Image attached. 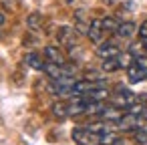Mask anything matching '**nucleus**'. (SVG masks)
I'll list each match as a JSON object with an SVG mask.
<instances>
[{"label": "nucleus", "mask_w": 147, "mask_h": 145, "mask_svg": "<svg viewBox=\"0 0 147 145\" xmlns=\"http://www.w3.org/2000/svg\"><path fill=\"white\" fill-rule=\"evenodd\" d=\"M73 139L77 145H93L95 141H99V135H95L89 127H75L73 129Z\"/></svg>", "instance_id": "1"}, {"label": "nucleus", "mask_w": 147, "mask_h": 145, "mask_svg": "<svg viewBox=\"0 0 147 145\" xmlns=\"http://www.w3.org/2000/svg\"><path fill=\"white\" fill-rule=\"evenodd\" d=\"M77 30H75V26H61V30H59V42H63L65 47H69V49H73V47H77Z\"/></svg>", "instance_id": "2"}, {"label": "nucleus", "mask_w": 147, "mask_h": 145, "mask_svg": "<svg viewBox=\"0 0 147 145\" xmlns=\"http://www.w3.org/2000/svg\"><path fill=\"white\" fill-rule=\"evenodd\" d=\"M103 34H105V30H103V22L101 20H91L89 22V40L91 42H95V45H101L103 42Z\"/></svg>", "instance_id": "3"}, {"label": "nucleus", "mask_w": 147, "mask_h": 145, "mask_svg": "<svg viewBox=\"0 0 147 145\" xmlns=\"http://www.w3.org/2000/svg\"><path fill=\"white\" fill-rule=\"evenodd\" d=\"M117 125L121 129H125V131H135V129L141 127V117L139 115H133V113H127V115H123L117 121Z\"/></svg>", "instance_id": "4"}, {"label": "nucleus", "mask_w": 147, "mask_h": 145, "mask_svg": "<svg viewBox=\"0 0 147 145\" xmlns=\"http://www.w3.org/2000/svg\"><path fill=\"white\" fill-rule=\"evenodd\" d=\"M121 53V49L115 45V42H101L97 45V55L105 61V59H115L117 55Z\"/></svg>", "instance_id": "5"}, {"label": "nucleus", "mask_w": 147, "mask_h": 145, "mask_svg": "<svg viewBox=\"0 0 147 145\" xmlns=\"http://www.w3.org/2000/svg\"><path fill=\"white\" fill-rule=\"evenodd\" d=\"M45 59H47L49 63L65 65V55H63V51H61L59 47H55V45H49V47H45Z\"/></svg>", "instance_id": "6"}, {"label": "nucleus", "mask_w": 147, "mask_h": 145, "mask_svg": "<svg viewBox=\"0 0 147 145\" xmlns=\"http://www.w3.org/2000/svg\"><path fill=\"white\" fill-rule=\"evenodd\" d=\"M127 79H129L131 83H143V81H147V71L133 63V65L127 69Z\"/></svg>", "instance_id": "7"}, {"label": "nucleus", "mask_w": 147, "mask_h": 145, "mask_svg": "<svg viewBox=\"0 0 147 145\" xmlns=\"http://www.w3.org/2000/svg\"><path fill=\"white\" fill-rule=\"evenodd\" d=\"M99 117H103L107 123H117V121L123 117V113L119 111V107H115V105H113V107H105V109L101 111V115H99Z\"/></svg>", "instance_id": "8"}, {"label": "nucleus", "mask_w": 147, "mask_h": 145, "mask_svg": "<svg viewBox=\"0 0 147 145\" xmlns=\"http://www.w3.org/2000/svg\"><path fill=\"white\" fill-rule=\"evenodd\" d=\"M135 32H137V26H135V22H121L115 34H117L119 38H131Z\"/></svg>", "instance_id": "9"}, {"label": "nucleus", "mask_w": 147, "mask_h": 145, "mask_svg": "<svg viewBox=\"0 0 147 145\" xmlns=\"http://www.w3.org/2000/svg\"><path fill=\"white\" fill-rule=\"evenodd\" d=\"M24 63H26L30 69H34V71H42V69H45V61H42L36 53H28V55L24 57Z\"/></svg>", "instance_id": "10"}, {"label": "nucleus", "mask_w": 147, "mask_h": 145, "mask_svg": "<svg viewBox=\"0 0 147 145\" xmlns=\"http://www.w3.org/2000/svg\"><path fill=\"white\" fill-rule=\"evenodd\" d=\"M101 22H103V30L105 32H111V34H115L117 32V28H119V20L117 18H113V16H105V18H101Z\"/></svg>", "instance_id": "11"}, {"label": "nucleus", "mask_w": 147, "mask_h": 145, "mask_svg": "<svg viewBox=\"0 0 147 145\" xmlns=\"http://www.w3.org/2000/svg\"><path fill=\"white\" fill-rule=\"evenodd\" d=\"M26 26H28L30 30H36V28H40V26H42V14H38V12H32V14H28V16H26Z\"/></svg>", "instance_id": "12"}, {"label": "nucleus", "mask_w": 147, "mask_h": 145, "mask_svg": "<svg viewBox=\"0 0 147 145\" xmlns=\"http://www.w3.org/2000/svg\"><path fill=\"white\" fill-rule=\"evenodd\" d=\"M117 61H119V67H121V69H129V67L135 63V57L127 51V53H119V55H117Z\"/></svg>", "instance_id": "13"}, {"label": "nucleus", "mask_w": 147, "mask_h": 145, "mask_svg": "<svg viewBox=\"0 0 147 145\" xmlns=\"http://www.w3.org/2000/svg\"><path fill=\"white\" fill-rule=\"evenodd\" d=\"M99 145H117L119 143V137L115 135V133H111V131H107V133H101L99 135V141H97Z\"/></svg>", "instance_id": "14"}, {"label": "nucleus", "mask_w": 147, "mask_h": 145, "mask_svg": "<svg viewBox=\"0 0 147 145\" xmlns=\"http://www.w3.org/2000/svg\"><path fill=\"white\" fill-rule=\"evenodd\" d=\"M121 67H119V61H117V57L115 59H105L103 61V73H115V71H119Z\"/></svg>", "instance_id": "15"}, {"label": "nucleus", "mask_w": 147, "mask_h": 145, "mask_svg": "<svg viewBox=\"0 0 147 145\" xmlns=\"http://www.w3.org/2000/svg\"><path fill=\"white\" fill-rule=\"evenodd\" d=\"M53 113L57 117H69V105L67 103H55L53 105Z\"/></svg>", "instance_id": "16"}, {"label": "nucleus", "mask_w": 147, "mask_h": 145, "mask_svg": "<svg viewBox=\"0 0 147 145\" xmlns=\"http://www.w3.org/2000/svg\"><path fill=\"white\" fill-rule=\"evenodd\" d=\"M133 139H135V143H139V145H147V129H143V127L135 129Z\"/></svg>", "instance_id": "17"}, {"label": "nucleus", "mask_w": 147, "mask_h": 145, "mask_svg": "<svg viewBox=\"0 0 147 145\" xmlns=\"http://www.w3.org/2000/svg\"><path fill=\"white\" fill-rule=\"evenodd\" d=\"M143 111H145V105H141V103H133V105H129L127 107V113H133V115H143Z\"/></svg>", "instance_id": "18"}, {"label": "nucleus", "mask_w": 147, "mask_h": 145, "mask_svg": "<svg viewBox=\"0 0 147 145\" xmlns=\"http://www.w3.org/2000/svg\"><path fill=\"white\" fill-rule=\"evenodd\" d=\"M75 30L79 34H89V22H77L75 24Z\"/></svg>", "instance_id": "19"}, {"label": "nucleus", "mask_w": 147, "mask_h": 145, "mask_svg": "<svg viewBox=\"0 0 147 145\" xmlns=\"http://www.w3.org/2000/svg\"><path fill=\"white\" fill-rule=\"evenodd\" d=\"M135 65H139L141 69L147 71V55H135Z\"/></svg>", "instance_id": "20"}, {"label": "nucleus", "mask_w": 147, "mask_h": 145, "mask_svg": "<svg viewBox=\"0 0 147 145\" xmlns=\"http://www.w3.org/2000/svg\"><path fill=\"white\" fill-rule=\"evenodd\" d=\"M137 32H139V38H141V40L147 38V20H143V22L137 26Z\"/></svg>", "instance_id": "21"}, {"label": "nucleus", "mask_w": 147, "mask_h": 145, "mask_svg": "<svg viewBox=\"0 0 147 145\" xmlns=\"http://www.w3.org/2000/svg\"><path fill=\"white\" fill-rule=\"evenodd\" d=\"M75 20H77V22H87V12H85L83 8H79V10L75 12Z\"/></svg>", "instance_id": "22"}, {"label": "nucleus", "mask_w": 147, "mask_h": 145, "mask_svg": "<svg viewBox=\"0 0 147 145\" xmlns=\"http://www.w3.org/2000/svg\"><path fill=\"white\" fill-rule=\"evenodd\" d=\"M4 22H6V16H4V12H2V10H0V26H2Z\"/></svg>", "instance_id": "23"}, {"label": "nucleus", "mask_w": 147, "mask_h": 145, "mask_svg": "<svg viewBox=\"0 0 147 145\" xmlns=\"http://www.w3.org/2000/svg\"><path fill=\"white\" fill-rule=\"evenodd\" d=\"M141 45H143V49H145V51H147V38H145V40H143V42H141Z\"/></svg>", "instance_id": "24"}, {"label": "nucleus", "mask_w": 147, "mask_h": 145, "mask_svg": "<svg viewBox=\"0 0 147 145\" xmlns=\"http://www.w3.org/2000/svg\"><path fill=\"white\" fill-rule=\"evenodd\" d=\"M105 2H107V4H113V2H115V0H105Z\"/></svg>", "instance_id": "25"}]
</instances>
